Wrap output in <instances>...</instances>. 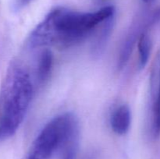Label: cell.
I'll list each match as a JSON object with an SVG mask.
<instances>
[{"mask_svg":"<svg viewBox=\"0 0 160 159\" xmlns=\"http://www.w3.org/2000/svg\"><path fill=\"white\" fill-rule=\"evenodd\" d=\"M115 9L106 6L95 12H81L65 8H56L31 31L27 41L31 49L56 46H73L90 35L101 23L113 17Z\"/></svg>","mask_w":160,"mask_h":159,"instance_id":"6da1fadb","label":"cell"},{"mask_svg":"<svg viewBox=\"0 0 160 159\" xmlns=\"http://www.w3.org/2000/svg\"><path fill=\"white\" fill-rule=\"evenodd\" d=\"M33 94L34 85L29 72L13 62L0 90V140L16 133L28 113Z\"/></svg>","mask_w":160,"mask_h":159,"instance_id":"7a4b0ae2","label":"cell"},{"mask_svg":"<svg viewBox=\"0 0 160 159\" xmlns=\"http://www.w3.org/2000/svg\"><path fill=\"white\" fill-rule=\"evenodd\" d=\"M73 123V115L64 113L50 120L33 141L22 159H51L59 151Z\"/></svg>","mask_w":160,"mask_h":159,"instance_id":"3957f363","label":"cell"},{"mask_svg":"<svg viewBox=\"0 0 160 159\" xmlns=\"http://www.w3.org/2000/svg\"><path fill=\"white\" fill-rule=\"evenodd\" d=\"M160 21V6L154 9L152 12L142 17H139L132 25L131 30L127 34L119 54L117 67L120 70L123 69L129 61L134 45L138 41L139 37L144 32H147V29Z\"/></svg>","mask_w":160,"mask_h":159,"instance_id":"277c9868","label":"cell"},{"mask_svg":"<svg viewBox=\"0 0 160 159\" xmlns=\"http://www.w3.org/2000/svg\"><path fill=\"white\" fill-rule=\"evenodd\" d=\"M131 123V112L127 104H122L112 112L110 125L112 131L117 135H124L128 132Z\"/></svg>","mask_w":160,"mask_h":159,"instance_id":"5b68a950","label":"cell"},{"mask_svg":"<svg viewBox=\"0 0 160 159\" xmlns=\"http://www.w3.org/2000/svg\"><path fill=\"white\" fill-rule=\"evenodd\" d=\"M53 65V55L51 51L45 49L38 58L36 74L40 83L47 80L52 72Z\"/></svg>","mask_w":160,"mask_h":159,"instance_id":"8992f818","label":"cell"},{"mask_svg":"<svg viewBox=\"0 0 160 159\" xmlns=\"http://www.w3.org/2000/svg\"><path fill=\"white\" fill-rule=\"evenodd\" d=\"M139 54V64L141 68H144L148 63L152 50V41L147 32H144L138 41Z\"/></svg>","mask_w":160,"mask_h":159,"instance_id":"52a82bcc","label":"cell"},{"mask_svg":"<svg viewBox=\"0 0 160 159\" xmlns=\"http://www.w3.org/2000/svg\"><path fill=\"white\" fill-rule=\"evenodd\" d=\"M154 130L157 135L160 134V83L154 107Z\"/></svg>","mask_w":160,"mask_h":159,"instance_id":"ba28073f","label":"cell"},{"mask_svg":"<svg viewBox=\"0 0 160 159\" xmlns=\"http://www.w3.org/2000/svg\"><path fill=\"white\" fill-rule=\"evenodd\" d=\"M33 0H15L14 2V7L16 9H20L28 6Z\"/></svg>","mask_w":160,"mask_h":159,"instance_id":"9c48e42d","label":"cell"},{"mask_svg":"<svg viewBox=\"0 0 160 159\" xmlns=\"http://www.w3.org/2000/svg\"><path fill=\"white\" fill-rule=\"evenodd\" d=\"M142 1H143L145 3H150V2H152L155 1V0H142Z\"/></svg>","mask_w":160,"mask_h":159,"instance_id":"30bf717a","label":"cell"}]
</instances>
